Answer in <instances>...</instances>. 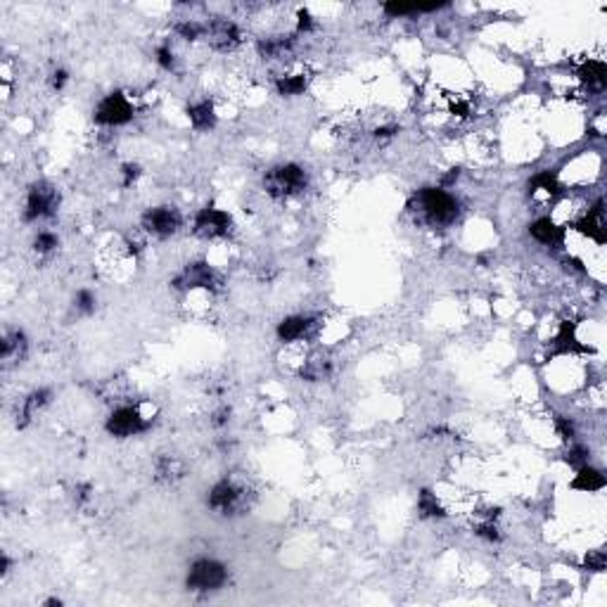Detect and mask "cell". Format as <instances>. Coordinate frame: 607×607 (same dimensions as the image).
<instances>
[{
	"mask_svg": "<svg viewBox=\"0 0 607 607\" xmlns=\"http://www.w3.org/2000/svg\"><path fill=\"white\" fill-rule=\"evenodd\" d=\"M411 209L418 212L430 226H448L458 216V202L446 190L425 188L411 202Z\"/></svg>",
	"mask_w": 607,
	"mask_h": 607,
	"instance_id": "cell-1",
	"label": "cell"
},
{
	"mask_svg": "<svg viewBox=\"0 0 607 607\" xmlns=\"http://www.w3.org/2000/svg\"><path fill=\"white\" fill-rule=\"evenodd\" d=\"M306 188V173L302 166L297 164H285L273 169L266 176V190L273 197H285L294 195V192Z\"/></svg>",
	"mask_w": 607,
	"mask_h": 607,
	"instance_id": "cell-2",
	"label": "cell"
},
{
	"mask_svg": "<svg viewBox=\"0 0 607 607\" xmlns=\"http://www.w3.org/2000/svg\"><path fill=\"white\" fill-rule=\"evenodd\" d=\"M228 572L221 562L216 560H197L188 574L190 591H216L226 584Z\"/></svg>",
	"mask_w": 607,
	"mask_h": 607,
	"instance_id": "cell-3",
	"label": "cell"
},
{
	"mask_svg": "<svg viewBox=\"0 0 607 607\" xmlns=\"http://www.w3.org/2000/svg\"><path fill=\"white\" fill-rule=\"evenodd\" d=\"M57 204H59V195H57V190L52 188V185L36 183V185H31V190H29L27 209H24V219L36 221V219H43V216L55 214Z\"/></svg>",
	"mask_w": 607,
	"mask_h": 607,
	"instance_id": "cell-4",
	"label": "cell"
},
{
	"mask_svg": "<svg viewBox=\"0 0 607 607\" xmlns=\"http://www.w3.org/2000/svg\"><path fill=\"white\" fill-rule=\"evenodd\" d=\"M133 119V107L124 93H112L98 105L95 110V122L102 126H122Z\"/></svg>",
	"mask_w": 607,
	"mask_h": 607,
	"instance_id": "cell-5",
	"label": "cell"
},
{
	"mask_svg": "<svg viewBox=\"0 0 607 607\" xmlns=\"http://www.w3.org/2000/svg\"><path fill=\"white\" fill-rule=\"evenodd\" d=\"M145 427H147L145 418H142L140 411L133 406L117 408L110 416V420H107V432L114 437H133V434H140Z\"/></svg>",
	"mask_w": 607,
	"mask_h": 607,
	"instance_id": "cell-6",
	"label": "cell"
},
{
	"mask_svg": "<svg viewBox=\"0 0 607 607\" xmlns=\"http://www.w3.org/2000/svg\"><path fill=\"white\" fill-rule=\"evenodd\" d=\"M142 228L152 235L169 237L180 228V214L173 207H154L142 214Z\"/></svg>",
	"mask_w": 607,
	"mask_h": 607,
	"instance_id": "cell-7",
	"label": "cell"
},
{
	"mask_svg": "<svg viewBox=\"0 0 607 607\" xmlns=\"http://www.w3.org/2000/svg\"><path fill=\"white\" fill-rule=\"evenodd\" d=\"M233 228V219L226 212L216 207H207L197 214L195 219V233L202 237H226Z\"/></svg>",
	"mask_w": 607,
	"mask_h": 607,
	"instance_id": "cell-8",
	"label": "cell"
},
{
	"mask_svg": "<svg viewBox=\"0 0 607 607\" xmlns=\"http://www.w3.org/2000/svg\"><path fill=\"white\" fill-rule=\"evenodd\" d=\"M202 38H207V43L216 50H233L240 43V29L228 20H214L204 24Z\"/></svg>",
	"mask_w": 607,
	"mask_h": 607,
	"instance_id": "cell-9",
	"label": "cell"
},
{
	"mask_svg": "<svg viewBox=\"0 0 607 607\" xmlns=\"http://www.w3.org/2000/svg\"><path fill=\"white\" fill-rule=\"evenodd\" d=\"M216 282H219V275H216V270L209 263H190L176 278V287H185V290L207 287V290H214Z\"/></svg>",
	"mask_w": 607,
	"mask_h": 607,
	"instance_id": "cell-10",
	"label": "cell"
},
{
	"mask_svg": "<svg viewBox=\"0 0 607 607\" xmlns=\"http://www.w3.org/2000/svg\"><path fill=\"white\" fill-rule=\"evenodd\" d=\"M240 501H242V491L231 482H219L209 494V508H214L221 515L233 513L240 506Z\"/></svg>",
	"mask_w": 607,
	"mask_h": 607,
	"instance_id": "cell-11",
	"label": "cell"
},
{
	"mask_svg": "<svg viewBox=\"0 0 607 607\" xmlns=\"http://www.w3.org/2000/svg\"><path fill=\"white\" fill-rule=\"evenodd\" d=\"M576 228H579V233H584V235H588L591 240H596L598 244L605 242V214H603V202H598L593 209H588V214L584 216V219L576 224Z\"/></svg>",
	"mask_w": 607,
	"mask_h": 607,
	"instance_id": "cell-12",
	"label": "cell"
},
{
	"mask_svg": "<svg viewBox=\"0 0 607 607\" xmlns=\"http://www.w3.org/2000/svg\"><path fill=\"white\" fill-rule=\"evenodd\" d=\"M529 233H532V237L539 240L541 244H550V247H557V244L564 242V228H560L550 219L534 221V224L529 226Z\"/></svg>",
	"mask_w": 607,
	"mask_h": 607,
	"instance_id": "cell-13",
	"label": "cell"
},
{
	"mask_svg": "<svg viewBox=\"0 0 607 607\" xmlns=\"http://www.w3.org/2000/svg\"><path fill=\"white\" fill-rule=\"evenodd\" d=\"M579 79L584 81L588 88L603 90L605 88V79H607L605 62H600V59H588V62H584L579 67Z\"/></svg>",
	"mask_w": 607,
	"mask_h": 607,
	"instance_id": "cell-14",
	"label": "cell"
},
{
	"mask_svg": "<svg viewBox=\"0 0 607 607\" xmlns=\"http://www.w3.org/2000/svg\"><path fill=\"white\" fill-rule=\"evenodd\" d=\"M311 328V321L304 316H290L278 326V337L282 342H297L302 339Z\"/></svg>",
	"mask_w": 607,
	"mask_h": 607,
	"instance_id": "cell-15",
	"label": "cell"
},
{
	"mask_svg": "<svg viewBox=\"0 0 607 607\" xmlns=\"http://www.w3.org/2000/svg\"><path fill=\"white\" fill-rule=\"evenodd\" d=\"M572 486L579 491H588V494H593V491L605 489V474L596 470V467L584 465V467H579V474L574 477Z\"/></svg>",
	"mask_w": 607,
	"mask_h": 607,
	"instance_id": "cell-16",
	"label": "cell"
},
{
	"mask_svg": "<svg viewBox=\"0 0 607 607\" xmlns=\"http://www.w3.org/2000/svg\"><path fill=\"white\" fill-rule=\"evenodd\" d=\"M190 124L195 126L197 131H207L216 124V114H214V105L212 102H197L188 110Z\"/></svg>",
	"mask_w": 607,
	"mask_h": 607,
	"instance_id": "cell-17",
	"label": "cell"
},
{
	"mask_svg": "<svg viewBox=\"0 0 607 607\" xmlns=\"http://www.w3.org/2000/svg\"><path fill=\"white\" fill-rule=\"evenodd\" d=\"M579 339H576L574 335V326H569V323H564L562 330L557 332V337L553 339V351L555 353H574V351H581Z\"/></svg>",
	"mask_w": 607,
	"mask_h": 607,
	"instance_id": "cell-18",
	"label": "cell"
},
{
	"mask_svg": "<svg viewBox=\"0 0 607 607\" xmlns=\"http://www.w3.org/2000/svg\"><path fill=\"white\" fill-rule=\"evenodd\" d=\"M292 47L290 38H268L259 43V52L263 57H282L287 55V50Z\"/></svg>",
	"mask_w": 607,
	"mask_h": 607,
	"instance_id": "cell-19",
	"label": "cell"
},
{
	"mask_svg": "<svg viewBox=\"0 0 607 607\" xmlns=\"http://www.w3.org/2000/svg\"><path fill=\"white\" fill-rule=\"evenodd\" d=\"M47 401H50V392L47 389H36V392H31L27 396V401H24V420H29L34 416L38 408H43Z\"/></svg>",
	"mask_w": 607,
	"mask_h": 607,
	"instance_id": "cell-20",
	"label": "cell"
},
{
	"mask_svg": "<svg viewBox=\"0 0 607 607\" xmlns=\"http://www.w3.org/2000/svg\"><path fill=\"white\" fill-rule=\"evenodd\" d=\"M418 508H420V513H423L425 518H444V515H446L441 510V506H439L437 496L432 494V491H423V494H420Z\"/></svg>",
	"mask_w": 607,
	"mask_h": 607,
	"instance_id": "cell-21",
	"label": "cell"
},
{
	"mask_svg": "<svg viewBox=\"0 0 607 607\" xmlns=\"http://www.w3.org/2000/svg\"><path fill=\"white\" fill-rule=\"evenodd\" d=\"M529 188H534V192L543 190V192H548V195H555V192H557V178H555V173H550V171L536 173L532 183H529Z\"/></svg>",
	"mask_w": 607,
	"mask_h": 607,
	"instance_id": "cell-22",
	"label": "cell"
},
{
	"mask_svg": "<svg viewBox=\"0 0 607 607\" xmlns=\"http://www.w3.org/2000/svg\"><path fill=\"white\" fill-rule=\"evenodd\" d=\"M304 90H306L304 76H285V79H278V93L280 95H302Z\"/></svg>",
	"mask_w": 607,
	"mask_h": 607,
	"instance_id": "cell-23",
	"label": "cell"
},
{
	"mask_svg": "<svg viewBox=\"0 0 607 607\" xmlns=\"http://www.w3.org/2000/svg\"><path fill=\"white\" fill-rule=\"evenodd\" d=\"M384 12H387L389 17L416 15V12H420V5L418 3H387L384 5Z\"/></svg>",
	"mask_w": 607,
	"mask_h": 607,
	"instance_id": "cell-24",
	"label": "cell"
},
{
	"mask_svg": "<svg viewBox=\"0 0 607 607\" xmlns=\"http://www.w3.org/2000/svg\"><path fill=\"white\" fill-rule=\"evenodd\" d=\"M176 31L183 36L185 41H197L202 38L204 34V24H197V22H180L176 27Z\"/></svg>",
	"mask_w": 607,
	"mask_h": 607,
	"instance_id": "cell-25",
	"label": "cell"
},
{
	"mask_svg": "<svg viewBox=\"0 0 607 607\" xmlns=\"http://www.w3.org/2000/svg\"><path fill=\"white\" fill-rule=\"evenodd\" d=\"M59 244V240L52 235V233H38L34 240V249L41 251V254H47V251H52Z\"/></svg>",
	"mask_w": 607,
	"mask_h": 607,
	"instance_id": "cell-26",
	"label": "cell"
},
{
	"mask_svg": "<svg viewBox=\"0 0 607 607\" xmlns=\"http://www.w3.org/2000/svg\"><path fill=\"white\" fill-rule=\"evenodd\" d=\"M76 309L81 311V314H93L95 311V294L90 290H81L79 294H76Z\"/></svg>",
	"mask_w": 607,
	"mask_h": 607,
	"instance_id": "cell-27",
	"label": "cell"
},
{
	"mask_svg": "<svg viewBox=\"0 0 607 607\" xmlns=\"http://www.w3.org/2000/svg\"><path fill=\"white\" fill-rule=\"evenodd\" d=\"M605 564H607V560H605V553H603V550H591V553H588V555H586L584 567L588 569V572H603Z\"/></svg>",
	"mask_w": 607,
	"mask_h": 607,
	"instance_id": "cell-28",
	"label": "cell"
},
{
	"mask_svg": "<svg viewBox=\"0 0 607 607\" xmlns=\"http://www.w3.org/2000/svg\"><path fill=\"white\" fill-rule=\"evenodd\" d=\"M564 460H567L569 465H574V467H584V465H588V451L584 446H574V448L567 451Z\"/></svg>",
	"mask_w": 607,
	"mask_h": 607,
	"instance_id": "cell-29",
	"label": "cell"
},
{
	"mask_svg": "<svg viewBox=\"0 0 607 607\" xmlns=\"http://www.w3.org/2000/svg\"><path fill=\"white\" fill-rule=\"evenodd\" d=\"M555 430L560 432V437L564 439V441H572V439H574V425H572V420H569V418L557 416L555 418Z\"/></svg>",
	"mask_w": 607,
	"mask_h": 607,
	"instance_id": "cell-30",
	"label": "cell"
},
{
	"mask_svg": "<svg viewBox=\"0 0 607 607\" xmlns=\"http://www.w3.org/2000/svg\"><path fill=\"white\" fill-rule=\"evenodd\" d=\"M157 62H159L161 69H173V62H176V59H173L171 47H166V45L159 47V50H157Z\"/></svg>",
	"mask_w": 607,
	"mask_h": 607,
	"instance_id": "cell-31",
	"label": "cell"
},
{
	"mask_svg": "<svg viewBox=\"0 0 607 607\" xmlns=\"http://www.w3.org/2000/svg\"><path fill=\"white\" fill-rule=\"evenodd\" d=\"M477 536H482L486 541H498L501 539V534H498V529L494 522H486V525H479L477 527Z\"/></svg>",
	"mask_w": 607,
	"mask_h": 607,
	"instance_id": "cell-32",
	"label": "cell"
},
{
	"mask_svg": "<svg viewBox=\"0 0 607 607\" xmlns=\"http://www.w3.org/2000/svg\"><path fill=\"white\" fill-rule=\"evenodd\" d=\"M122 171H124V185H126V188H129V185L133 183L138 176H140V169H138L136 164H126Z\"/></svg>",
	"mask_w": 607,
	"mask_h": 607,
	"instance_id": "cell-33",
	"label": "cell"
},
{
	"mask_svg": "<svg viewBox=\"0 0 607 607\" xmlns=\"http://www.w3.org/2000/svg\"><path fill=\"white\" fill-rule=\"evenodd\" d=\"M314 29V20L306 10H299V31H311Z\"/></svg>",
	"mask_w": 607,
	"mask_h": 607,
	"instance_id": "cell-34",
	"label": "cell"
},
{
	"mask_svg": "<svg viewBox=\"0 0 607 607\" xmlns=\"http://www.w3.org/2000/svg\"><path fill=\"white\" fill-rule=\"evenodd\" d=\"M64 83H67V71H55V74H52V88L62 90Z\"/></svg>",
	"mask_w": 607,
	"mask_h": 607,
	"instance_id": "cell-35",
	"label": "cell"
}]
</instances>
